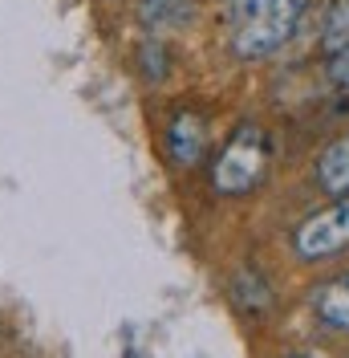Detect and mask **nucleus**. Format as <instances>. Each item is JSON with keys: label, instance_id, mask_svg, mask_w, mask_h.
Instances as JSON below:
<instances>
[{"label": "nucleus", "instance_id": "obj_13", "mask_svg": "<svg viewBox=\"0 0 349 358\" xmlns=\"http://www.w3.org/2000/svg\"><path fill=\"white\" fill-rule=\"evenodd\" d=\"M288 358H309V355H288Z\"/></svg>", "mask_w": 349, "mask_h": 358}, {"label": "nucleus", "instance_id": "obj_2", "mask_svg": "<svg viewBox=\"0 0 349 358\" xmlns=\"http://www.w3.org/2000/svg\"><path fill=\"white\" fill-rule=\"evenodd\" d=\"M309 0H260L256 8H248L236 24V37H232V49L240 57H268L276 53L281 45H288V37L297 33V24L305 17Z\"/></svg>", "mask_w": 349, "mask_h": 358}, {"label": "nucleus", "instance_id": "obj_10", "mask_svg": "<svg viewBox=\"0 0 349 358\" xmlns=\"http://www.w3.org/2000/svg\"><path fill=\"white\" fill-rule=\"evenodd\" d=\"M142 69H147V78H151V82H163V78H167V57H163V45H154V41L142 45Z\"/></svg>", "mask_w": 349, "mask_h": 358}, {"label": "nucleus", "instance_id": "obj_5", "mask_svg": "<svg viewBox=\"0 0 349 358\" xmlns=\"http://www.w3.org/2000/svg\"><path fill=\"white\" fill-rule=\"evenodd\" d=\"M317 183H321V192L329 196H349V134L346 138H337V143H329L321 159H317Z\"/></svg>", "mask_w": 349, "mask_h": 358}, {"label": "nucleus", "instance_id": "obj_3", "mask_svg": "<svg viewBox=\"0 0 349 358\" xmlns=\"http://www.w3.org/2000/svg\"><path fill=\"white\" fill-rule=\"evenodd\" d=\"M292 248L301 261H329L349 248V196L329 203L321 212H313L305 224H297Z\"/></svg>", "mask_w": 349, "mask_h": 358}, {"label": "nucleus", "instance_id": "obj_6", "mask_svg": "<svg viewBox=\"0 0 349 358\" xmlns=\"http://www.w3.org/2000/svg\"><path fill=\"white\" fill-rule=\"evenodd\" d=\"M313 310L325 326L349 334V277H333L325 285H317L313 289Z\"/></svg>", "mask_w": 349, "mask_h": 358}, {"label": "nucleus", "instance_id": "obj_7", "mask_svg": "<svg viewBox=\"0 0 349 358\" xmlns=\"http://www.w3.org/2000/svg\"><path fill=\"white\" fill-rule=\"evenodd\" d=\"M195 13V0H142L138 4V21L154 29V33H167V29H179V24L191 21Z\"/></svg>", "mask_w": 349, "mask_h": 358}, {"label": "nucleus", "instance_id": "obj_11", "mask_svg": "<svg viewBox=\"0 0 349 358\" xmlns=\"http://www.w3.org/2000/svg\"><path fill=\"white\" fill-rule=\"evenodd\" d=\"M329 82H333V86H349V45L341 53L329 57Z\"/></svg>", "mask_w": 349, "mask_h": 358}, {"label": "nucleus", "instance_id": "obj_9", "mask_svg": "<svg viewBox=\"0 0 349 358\" xmlns=\"http://www.w3.org/2000/svg\"><path fill=\"white\" fill-rule=\"evenodd\" d=\"M325 49L329 53H341L349 45V0H337L333 8H329V17H325Z\"/></svg>", "mask_w": 349, "mask_h": 358}, {"label": "nucleus", "instance_id": "obj_4", "mask_svg": "<svg viewBox=\"0 0 349 358\" xmlns=\"http://www.w3.org/2000/svg\"><path fill=\"white\" fill-rule=\"evenodd\" d=\"M167 151L179 167H195L207 155V122L195 110H179L167 127Z\"/></svg>", "mask_w": 349, "mask_h": 358}, {"label": "nucleus", "instance_id": "obj_12", "mask_svg": "<svg viewBox=\"0 0 349 358\" xmlns=\"http://www.w3.org/2000/svg\"><path fill=\"white\" fill-rule=\"evenodd\" d=\"M256 4H260V0H228V8H232V13H248V8H256Z\"/></svg>", "mask_w": 349, "mask_h": 358}, {"label": "nucleus", "instance_id": "obj_1", "mask_svg": "<svg viewBox=\"0 0 349 358\" xmlns=\"http://www.w3.org/2000/svg\"><path fill=\"white\" fill-rule=\"evenodd\" d=\"M272 163V138L260 122H240L228 134V143L219 147L216 163H211V187L219 196H244L264 179Z\"/></svg>", "mask_w": 349, "mask_h": 358}, {"label": "nucleus", "instance_id": "obj_8", "mask_svg": "<svg viewBox=\"0 0 349 358\" xmlns=\"http://www.w3.org/2000/svg\"><path fill=\"white\" fill-rule=\"evenodd\" d=\"M232 301L240 306V310H252V313H264L268 306H272V289L264 285L260 273H236L232 277Z\"/></svg>", "mask_w": 349, "mask_h": 358}]
</instances>
